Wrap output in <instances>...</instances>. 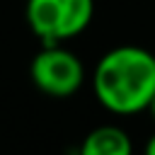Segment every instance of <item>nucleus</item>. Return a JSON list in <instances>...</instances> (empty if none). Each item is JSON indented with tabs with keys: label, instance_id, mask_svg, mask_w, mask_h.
I'll use <instances>...</instances> for the list:
<instances>
[{
	"label": "nucleus",
	"instance_id": "obj_1",
	"mask_svg": "<svg viewBox=\"0 0 155 155\" xmlns=\"http://www.w3.org/2000/svg\"><path fill=\"white\" fill-rule=\"evenodd\" d=\"M97 102L119 116L140 114L155 97V53L143 46H114L92 70Z\"/></svg>",
	"mask_w": 155,
	"mask_h": 155
},
{
	"label": "nucleus",
	"instance_id": "obj_2",
	"mask_svg": "<svg viewBox=\"0 0 155 155\" xmlns=\"http://www.w3.org/2000/svg\"><path fill=\"white\" fill-rule=\"evenodd\" d=\"M94 17V0H27V27L41 44H65L80 36Z\"/></svg>",
	"mask_w": 155,
	"mask_h": 155
},
{
	"label": "nucleus",
	"instance_id": "obj_3",
	"mask_svg": "<svg viewBox=\"0 0 155 155\" xmlns=\"http://www.w3.org/2000/svg\"><path fill=\"white\" fill-rule=\"evenodd\" d=\"M29 78L46 97L68 99L82 87L85 65L65 44H44L29 63Z\"/></svg>",
	"mask_w": 155,
	"mask_h": 155
},
{
	"label": "nucleus",
	"instance_id": "obj_4",
	"mask_svg": "<svg viewBox=\"0 0 155 155\" xmlns=\"http://www.w3.org/2000/svg\"><path fill=\"white\" fill-rule=\"evenodd\" d=\"M80 153L82 155H131L133 143H131L128 131H124L121 126L102 124L82 138Z\"/></svg>",
	"mask_w": 155,
	"mask_h": 155
},
{
	"label": "nucleus",
	"instance_id": "obj_5",
	"mask_svg": "<svg viewBox=\"0 0 155 155\" xmlns=\"http://www.w3.org/2000/svg\"><path fill=\"white\" fill-rule=\"evenodd\" d=\"M145 153H148V155H155V133L148 138V143H145Z\"/></svg>",
	"mask_w": 155,
	"mask_h": 155
},
{
	"label": "nucleus",
	"instance_id": "obj_6",
	"mask_svg": "<svg viewBox=\"0 0 155 155\" xmlns=\"http://www.w3.org/2000/svg\"><path fill=\"white\" fill-rule=\"evenodd\" d=\"M148 111H150V116H153V121H155V97H153V102H150V107H148Z\"/></svg>",
	"mask_w": 155,
	"mask_h": 155
}]
</instances>
